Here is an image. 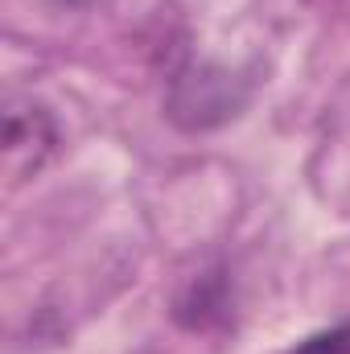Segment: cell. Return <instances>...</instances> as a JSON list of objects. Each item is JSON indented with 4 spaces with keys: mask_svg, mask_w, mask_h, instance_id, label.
Listing matches in <instances>:
<instances>
[{
    "mask_svg": "<svg viewBox=\"0 0 350 354\" xmlns=\"http://www.w3.org/2000/svg\"><path fill=\"white\" fill-rule=\"evenodd\" d=\"M243 103H248V87L214 62H190L185 71L174 75V87H169V115L190 132L235 120Z\"/></svg>",
    "mask_w": 350,
    "mask_h": 354,
    "instance_id": "obj_1",
    "label": "cell"
},
{
    "mask_svg": "<svg viewBox=\"0 0 350 354\" xmlns=\"http://www.w3.org/2000/svg\"><path fill=\"white\" fill-rule=\"evenodd\" d=\"M297 354H350V322L330 330V334H322V338H309Z\"/></svg>",
    "mask_w": 350,
    "mask_h": 354,
    "instance_id": "obj_3",
    "label": "cell"
},
{
    "mask_svg": "<svg viewBox=\"0 0 350 354\" xmlns=\"http://www.w3.org/2000/svg\"><path fill=\"white\" fill-rule=\"evenodd\" d=\"M54 153H58V124L50 107L37 99H8L4 103V174L8 181L37 177Z\"/></svg>",
    "mask_w": 350,
    "mask_h": 354,
    "instance_id": "obj_2",
    "label": "cell"
}]
</instances>
